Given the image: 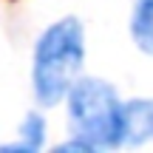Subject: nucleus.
Returning <instances> with one entry per match:
<instances>
[{
  "instance_id": "7ed1b4c3",
  "label": "nucleus",
  "mask_w": 153,
  "mask_h": 153,
  "mask_svg": "<svg viewBox=\"0 0 153 153\" xmlns=\"http://www.w3.org/2000/svg\"><path fill=\"white\" fill-rule=\"evenodd\" d=\"M153 136V102L136 99V102L125 105V142H145Z\"/></svg>"
},
{
  "instance_id": "f257e3e1",
  "label": "nucleus",
  "mask_w": 153,
  "mask_h": 153,
  "mask_svg": "<svg viewBox=\"0 0 153 153\" xmlns=\"http://www.w3.org/2000/svg\"><path fill=\"white\" fill-rule=\"evenodd\" d=\"M85 60V34L76 17H62L48 26L34 48V97L43 108L62 102L76 82Z\"/></svg>"
},
{
  "instance_id": "39448f33",
  "label": "nucleus",
  "mask_w": 153,
  "mask_h": 153,
  "mask_svg": "<svg viewBox=\"0 0 153 153\" xmlns=\"http://www.w3.org/2000/svg\"><path fill=\"white\" fill-rule=\"evenodd\" d=\"M20 136L23 145H6L3 150H37L45 142V119L40 114H28L20 125Z\"/></svg>"
},
{
  "instance_id": "20e7f679",
  "label": "nucleus",
  "mask_w": 153,
  "mask_h": 153,
  "mask_svg": "<svg viewBox=\"0 0 153 153\" xmlns=\"http://www.w3.org/2000/svg\"><path fill=\"white\" fill-rule=\"evenodd\" d=\"M131 37L145 54L153 57V0H133Z\"/></svg>"
},
{
  "instance_id": "f03ea898",
  "label": "nucleus",
  "mask_w": 153,
  "mask_h": 153,
  "mask_svg": "<svg viewBox=\"0 0 153 153\" xmlns=\"http://www.w3.org/2000/svg\"><path fill=\"white\" fill-rule=\"evenodd\" d=\"M68 119L76 139L91 148H116L125 142V105L102 79L82 76L68 88Z\"/></svg>"
}]
</instances>
